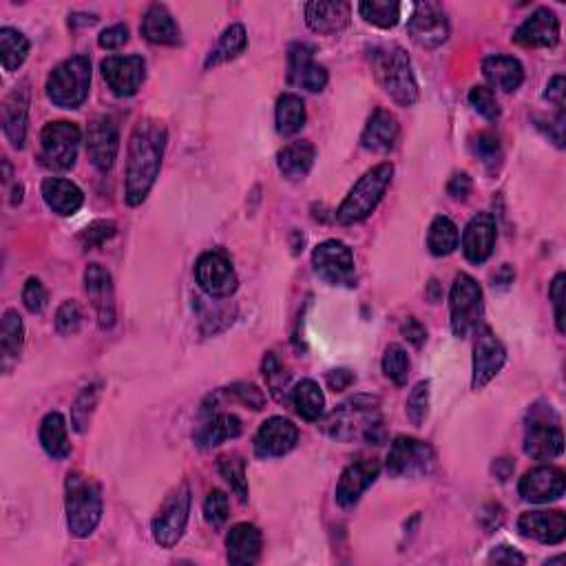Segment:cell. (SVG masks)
Masks as SVG:
<instances>
[{
    "instance_id": "obj_59",
    "label": "cell",
    "mask_w": 566,
    "mask_h": 566,
    "mask_svg": "<svg viewBox=\"0 0 566 566\" xmlns=\"http://www.w3.org/2000/svg\"><path fill=\"white\" fill-rule=\"evenodd\" d=\"M471 188H474V182H471V177L467 173H456L452 180L447 184V193L452 195L454 199H467L471 195Z\"/></svg>"
},
{
    "instance_id": "obj_13",
    "label": "cell",
    "mask_w": 566,
    "mask_h": 566,
    "mask_svg": "<svg viewBox=\"0 0 566 566\" xmlns=\"http://www.w3.org/2000/svg\"><path fill=\"white\" fill-rule=\"evenodd\" d=\"M312 266L330 286H352L354 283V255L339 239H328L314 248Z\"/></svg>"
},
{
    "instance_id": "obj_31",
    "label": "cell",
    "mask_w": 566,
    "mask_h": 566,
    "mask_svg": "<svg viewBox=\"0 0 566 566\" xmlns=\"http://www.w3.org/2000/svg\"><path fill=\"white\" fill-rule=\"evenodd\" d=\"M398 140V122L390 111L376 109L361 133V146L374 153H387Z\"/></svg>"
},
{
    "instance_id": "obj_49",
    "label": "cell",
    "mask_w": 566,
    "mask_h": 566,
    "mask_svg": "<svg viewBox=\"0 0 566 566\" xmlns=\"http://www.w3.org/2000/svg\"><path fill=\"white\" fill-rule=\"evenodd\" d=\"M469 104L474 107V111L489 122L500 120V104L496 100V93L489 87H474L469 91Z\"/></svg>"
},
{
    "instance_id": "obj_37",
    "label": "cell",
    "mask_w": 566,
    "mask_h": 566,
    "mask_svg": "<svg viewBox=\"0 0 566 566\" xmlns=\"http://www.w3.org/2000/svg\"><path fill=\"white\" fill-rule=\"evenodd\" d=\"M275 120H277V131L283 138L297 135L303 127H306V104L295 93H283L277 100L275 109Z\"/></svg>"
},
{
    "instance_id": "obj_5",
    "label": "cell",
    "mask_w": 566,
    "mask_h": 566,
    "mask_svg": "<svg viewBox=\"0 0 566 566\" xmlns=\"http://www.w3.org/2000/svg\"><path fill=\"white\" fill-rule=\"evenodd\" d=\"M392 177H394V166L390 162H383L365 173L361 180L352 186V191L339 206L337 211L339 224L352 226L365 222V219L376 211V206L381 204L385 191L392 184Z\"/></svg>"
},
{
    "instance_id": "obj_62",
    "label": "cell",
    "mask_w": 566,
    "mask_h": 566,
    "mask_svg": "<svg viewBox=\"0 0 566 566\" xmlns=\"http://www.w3.org/2000/svg\"><path fill=\"white\" fill-rule=\"evenodd\" d=\"M478 520H480L482 527H485V531L491 533V531L500 527L502 520H505V511H502L500 505H487L485 509L480 511Z\"/></svg>"
},
{
    "instance_id": "obj_27",
    "label": "cell",
    "mask_w": 566,
    "mask_h": 566,
    "mask_svg": "<svg viewBox=\"0 0 566 566\" xmlns=\"http://www.w3.org/2000/svg\"><path fill=\"white\" fill-rule=\"evenodd\" d=\"M352 5L343 0H330V3H308L306 5V23L321 36H334L350 25Z\"/></svg>"
},
{
    "instance_id": "obj_22",
    "label": "cell",
    "mask_w": 566,
    "mask_h": 566,
    "mask_svg": "<svg viewBox=\"0 0 566 566\" xmlns=\"http://www.w3.org/2000/svg\"><path fill=\"white\" fill-rule=\"evenodd\" d=\"M299 440V429L288 418L272 416L261 423L255 436V454L259 458H279L292 452Z\"/></svg>"
},
{
    "instance_id": "obj_54",
    "label": "cell",
    "mask_w": 566,
    "mask_h": 566,
    "mask_svg": "<svg viewBox=\"0 0 566 566\" xmlns=\"http://www.w3.org/2000/svg\"><path fill=\"white\" fill-rule=\"evenodd\" d=\"M47 301H49V295H47V290L43 286V281L36 279V277H29L27 283H25V288H23L25 308L31 314H40L47 308Z\"/></svg>"
},
{
    "instance_id": "obj_42",
    "label": "cell",
    "mask_w": 566,
    "mask_h": 566,
    "mask_svg": "<svg viewBox=\"0 0 566 566\" xmlns=\"http://www.w3.org/2000/svg\"><path fill=\"white\" fill-rule=\"evenodd\" d=\"M401 3L394 0H363L359 3V14L365 20L379 29H392L401 20Z\"/></svg>"
},
{
    "instance_id": "obj_47",
    "label": "cell",
    "mask_w": 566,
    "mask_h": 566,
    "mask_svg": "<svg viewBox=\"0 0 566 566\" xmlns=\"http://www.w3.org/2000/svg\"><path fill=\"white\" fill-rule=\"evenodd\" d=\"M405 414L414 427H423L429 416V381H421L407 396Z\"/></svg>"
},
{
    "instance_id": "obj_18",
    "label": "cell",
    "mask_w": 566,
    "mask_h": 566,
    "mask_svg": "<svg viewBox=\"0 0 566 566\" xmlns=\"http://www.w3.org/2000/svg\"><path fill=\"white\" fill-rule=\"evenodd\" d=\"M85 292L96 310L98 326L102 330L113 328L115 323V290L111 272L102 264H89L85 270Z\"/></svg>"
},
{
    "instance_id": "obj_30",
    "label": "cell",
    "mask_w": 566,
    "mask_h": 566,
    "mask_svg": "<svg viewBox=\"0 0 566 566\" xmlns=\"http://www.w3.org/2000/svg\"><path fill=\"white\" fill-rule=\"evenodd\" d=\"M482 76L494 89H500L505 93L518 91L524 82V67L518 58L496 54L482 60Z\"/></svg>"
},
{
    "instance_id": "obj_9",
    "label": "cell",
    "mask_w": 566,
    "mask_h": 566,
    "mask_svg": "<svg viewBox=\"0 0 566 566\" xmlns=\"http://www.w3.org/2000/svg\"><path fill=\"white\" fill-rule=\"evenodd\" d=\"M191 487L188 482H180L169 498L164 500V505L157 511L153 518V538L164 549H173L177 542L182 540L188 516H191Z\"/></svg>"
},
{
    "instance_id": "obj_2",
    "label": "cell",
    "mask_w": 566,
    "mask_h": 566,
    "mask_svg": "<svg viewBox=\"0 0 566 566\" xmlns=\"http://www.w3.org/2000/svg\"><path fill=\"white\" fill-rule=\"evenodd\" d=\"M323 429L330 438L341 440V443L365 440L370 445H383L385 427L381 418V401L370 394H356L326 418Z\"/></svg>"
},
{
    "instance_id": "obj_32",
    "label": "cell",
    "mask_w": 566,
    "mask_h": 566,
    "mask_svg": "<svg viewBox=\"0 0 566 566\" xmlns=\"http://www.w3.org/2000/svg\"><path fill=\"white\" fill-rule=\"evenodd\" d=\"M314 160H317V149H314V144L308 140H297L286 144L279 151L277 166L279 173L286 177V180L299 182L312 171Z\"/></svg>"
},
{
    "instance_id": "obj_23",
    "label": "cell",
    "mask_w": 566,
    "mask_h": 566,
    "mask_svg": "<svg viewBox=\"0 0 566 566\" xmlns=\"http://www.w3.org/2000/svg\"><path fill=\"white\" fill-rule=\"evenodd\" d=\"M381 474L379 460H361L343 469L337 482V502L343 509H352Z\"/></svg>"
},
{
    "instance_id": "obj_8",
    "label": "cell",
    "mask_w": 566,
    "mask_h": 566,
    "mask_svg": "<svg viewBox=\"0 0 566 566\" xmlns=\"http://www.w3.org/2000/svg\"><path fill=\"white\" fill-rule=\"evenodd\" d=\"M482 310H485V303H482V288L478 281L460 272L454 279L452 292H449V323H452L454 337L465 339L471 330L478 328Z\"/></svg>"
},
{
    "instance_id": "obj_61",
    "label": "cell",
    "mask_w": 566,
    "mask_h": 566,
    "mask_svg": "<svg viewBox=\"0 0 566 566\" xmlns=\"http://www.w3.org/2000/svg\"><path fill=\"white\" fill-rule=\"evenodd\" d=\"M489 562H496V564H524L527 558H524L522 553H518L513 547H507V544H500L489 555Z\"/></svg>"
},
{
    "instance_id": "obj_35",
    "label": "cell",
    "mask_w": 566,
    "mask_h": 566,
    "mask_svg": "<svg viewBox=\"0 0 566 566\" xmlns=\"http://www.w3.org/2000/svg\"><path fill=\"white\" fill-rule=\"evenodd\" d=\"M290 398L297 414L308 423H317L323 412H326V396H323L319 383L312 379H303L292 387Z\"/></svg>"
},
{
    "instance_id": "obj_45",
    "label": "cell",
    "mask_w": 566,
    "mask_h": 566,
    "mask_svg": "<svg viewBox=\"0 0 566 566\" xmlns=\"http://www.w3.org/2000/svg\"><path fill=\"white\" fill-rule=\"evenodd\" d=\"M261 374H264L268 392L275 396V401L283 403L290 390V372L286 370V365L279 361V356L275 352H268L264 356V363H261Z\"/></svg>"
},
{
    "instance_id": "obj_46",
    "label": "cell",
    "mask_w": 566,
    "mask_h": 566,
    "mask_svg": "<svg viewBox=\"0 0 566 566\" xmlns=\"http://www.w3.org/2000/svg\"><path fill=\"white\" fill-rule=\"evenodd\" d=\"M383 372L387 379L398 387H403L407 383V376H410V359H407L403 345L398 343L387 345L383 354Z\"/></svg>"
},
{
    "instance_id": "obj_63",
    "label": "cell",
    "mask_w": 566,
    "mask_h": 566,
    "mask_svg": "<svg viewBox=\"0 0 566 566\" xmlns=\"http://www.w3.org/2000/svg\"><path fill=\"white\" fill-rule=\"evenodd\" d=\"M513 469H516V463H513V460H509V458H498L496 463L491 465V471H494V476L498 480H502V482L511 478Z\"/></svg>"
},
{
    "instance_id": "obj_36",
    "label": "cell",
    "mask_w": 566,
    "mask_h": 566,
    "mask_svg": "<svg viewBox=\"0 0 566 566\" xmlns=\"http://www.w3.org/2000/svg\"><path fill=\"white\" fill-rule=\"evenodd\" d=\"M40 445L54 460H65L71 454L65 416L51 412L43 418V423H40Z\"/></svg>"
},
{
    "instance_id": "obj_52",
    "label": "cell",
    "mask_w": 566,
    "mask_h": 566,
    "mask_svg": "<svg viewBox=\"0 0 566 566\" xmlns=\"http://www.w3.org/2000/svg\"><path fill=\"white\" fill-rule=\"evenodd\" d=\"M82 326V312L78 308L76 301H62V306L56 312V330L62 337H73V334L80 332Z\"/></svg>"
},
{
    "instance_id": "obj_4",
    "label": "cell",
    "mask_w": 566,
    "mask_h": 566,
    "mask_svg": "<svg viewBox=\"0 0 566 566\" xmlns=\"http://www.w3.org/2000/svg\"><path fill=\"white\" fill-rule=\"evenodd\" d=\"M372 69L379 87L398 107H412L418 100V85L410 56L403 47H381L372 54Z\"/></svg>"
},
{
    "instance_id": "obj_50",
    "label": "cell",
    "mask_w": 566,
    "mask_h": 566,
    "mask_svg": "<svg viewBox=\"0 0 566 566\" xmlns=\"http://www.w3.org/2000/svg\"><path fill=\"white\" fill-rule=\"evenodd\" d=\"M228 496L224 491L213 489L204 500V520L208 527L222 529L228 520Z\"/></svg>"
},
{
    "instance_id": "obj_38",
    "label": "cell",
    "mask_w": 566,
    "mask_h": 566,
    "mask_svg": "<svg viewBox=\"0 0 566 566\" xmlns=\"http://www.w3.org/2000/svg\"><path fill=\"white\" fill-rule=\"evenodd\" d=\"M25 341V323L18 310H7L3 317V328H0V352H3V368L9 370V365L18 361L20 350Z\"/></svg>"
},
{
    "instance_id": "obj_40",
    "label": "cell",
    "mask_w": 566,
    "mask_h": 566,
    "mask_svg": "<svg viewBox=\"0 0 566 566\" xmlns=\"http://www.w3.org/2000/svg\"><path fill=\"white\" fill-rule=\"evenodd\" d=\"M31 43L23 31L3 27L0 29V62L5 71H16L29 56Z\"/></svg>"
},
{
    "instance_id": "obj_55",
    "label": "cell",
    "mask_w": 566,
    "mask_h": 566,
    "mask_svg": "<svg viewBox=\"0 0 566 566\" xmlns=\"http://www.w3.org/2000/svg\"><path fill=\"white\" fill-rule=\"evenodd\" d=\"M564 272L560 275H555L553 283H551V290H549V297L553 301V308H555V326H558V332L564 334L566 326H564Z\"/></svg>"
},
{
    "instance_id": "obj_11",
    "label": "cell",
    "mask_w": 566,
    "mask_h": 566,
    "mask_svg": "<svg viewBox=\"0 0 566 566\" xmlns=\"http://www.w3.org/2000/svg\"><path fill=\"white\" fill-rule=\"evenodd\" d=\"M195 279L204 295L211 299H228L237 290V272L222 250H208L195 264Z\"/></svg>"
},
{
    "instance_id": "obj_3",
    "label": "cell",
    "mask_w": 566,
    "mask_h": 566,
    "mask_svg": "<svg viewBox=\"0 0 566 566\" xmlns=\"http://www.w3.org/2000/svg\"><path fill=\"white\" fill-rule=\"evenodd\" d=\"M67 524L73 538H89L102 520V489L91 476L69 471L65 480Z\"/></svg>"
},
{
    "instance_id": "obj_15",
    "label": "cell",
    "mask_w": 566,
    "mask_h": 566,
    "mask_svg": "<svg viewBox=\"0 0 566 566\" xmlns=\"http://www.w3.org/2000/svg\"><path fill=\"white\" fill-rule=\"evenodd\" d=\"M507 363V350L500 343L491 328L482 326L476 332V345H474V376H471V387L474 390H482L491 381L496 379L500 370Z\"/></svg>"
},
{
    "instance_id": "obj_58",
    "label": "cell",
    "mask_w": 566,
    "mask_h": 566,
    "mask_svg": "<svg viewBox=\"0 0 566 566\" xmlns=\"http://www.w3.org/2000/svg\"><path fill=\"white\" fill-rule=\"evenodd\" d=\"M564 93H566V82L564 76H553L544 91V100H549L555 109L564 111Z\"/></svg>"
},
{
    "instance_id": "obj_20",
    "label": "cell",
    "mask_w": 566,
    "mask_h": 566,
    "mask_svg": "<svg viewBox=\"0 0 566 566\" xmlns=\"http://www.w3.org/2000/svg\"><path fill=\"white\" fill-rule=\"evenodd\" d=\"M518 491L522 500L531 502V505H547L564 496V471L551 465H542L527 471L520 478Z\"/></svg>"
},
{
    "instance_id": "obj_25",
    "label": "cell",
    "mask_w": 566,
    "mask_h": 566,
    "mask_svg": "<svg viewBox=\"0 0 566 566\" xmlns=\"http://www.w3.org/2000/svg\"><path fill=\"white\" fill-rule=\"evenodd\" d=\"M518 531L540 544H560L566 538V516L562 511H527L518 518Z\"/></svg>"
},
{
    "instance_id": "obj_6",
    "label": "cell",
    "mask_w": 566,
    "mask_h": 566,
    "mask_svg": "<svg viewBox=\"0 0 566 566\" xmlns=\"http://www.w3.org/2000/svg\"><path fill=\"white\" fill-rule=\"evenodd\" d=\"M47 98L60 109H80L89 98L91 60L87 56H71L49 73Z\"/></svg>"
},
{
    "instance_id": "obj_64",
    "label": "cell",
    "mask_w": 566,
    "mask_h": 566,
    "mask_svg": "<svg viewBox=\"0 0 566 566\" xmlns=\"http://www.w3.org/2000/svg\"><path fill=\"white\" fill-rule=\"evenodd\" d=\"M513 277H516V272L511 270V266H502L494 275V283H500V286H509V283H513Z\"/></svg>"
},
{
    "instance_id": "obj_14",
    "label": "cell",
    "mask_w": 566,
    "mask_h": 566,
    "mask_svg": "<svg viewBox=\"0 0 566 566\" xmlns=\"http://www.w3.org/2000/svg\"><path fill=\"white\" fill-rule=\"evenodd\" d=\"M549 416H553L551 410H542L540 414L538 407H533L531 425L524 436V454L533 460H553L564 452L562 429L558 421L549 423Z\"/></svg>"
},
{
    "instance_id": "obj_34",
    "label": "cell",
    "mask_w": 566,
    "mask_h": 566,
    "mask_svg": "<svg viewBox=\"0 0 566 566\" xmlns=\"http://www.w3.org/2000/svg\"><path fill=\"white\" fill-rule=\"evenodd\" d=\"M241 421L235 414L228 412H211L204 421V425H199L195 434V443L202 449H213L217 445L226 443V440H233L241 436Z\"/></svg>"
},
{
    "instance_id": "obj_29",
    "label": "cell",
    "mask_w": 566,
    "mask_h": 566,
    "mask_svg": "<svg viewBox=\"0 0 566 566\" xmlns=\"http://www.w3.org/2000/svg\"><path fill=\"white\" fill-rule=\"evenodd\" d=\"M140 31L144 40H149L151 45H166L175 47L182 43V31L180 25L175 23L173 14L164 5H151L146 9V14L142 18Z\"/></svg>"
},
{
    "instance_id": "obj_12",
    "label": "cell",
    "mask_w": 566,
    "mask_h": 566,
    "mask_svg": "<svg viewBox=\"0 0 566 566\" xmlns=\"http://www.w3.org/2000/svg\"><path fill=\"white\" fill-rule=\"evenodd\" d=\"M407 34L423 49H438L445 45L449 38V20L443 5L432 3V0L416 3L410 20H407Z\"/></svg>"
},
{
    "instance_id": "obj_10",
    "label": "cell",
    "mask_w": 566,
    "mask_h": 566,
    "mask_svg": "<svg viewBox=\"0 0 566 566\" xmlns=\"http://www.w3.org/2000/svg\"><path fill=\"white\" fill-rule=\"evenodd\" d=\"M387 471L392 478H421L432 474L436 454L432 445L412 436H398L387 452Z\"/></svg>"
},
{
    "instance_id": "obj_44",
    "label": "cell",
    "mask_w": 566,
    "mask_h": 566,
    "mask_svg": "<svg viewBox=\"0 0 566 566\" xmlns=\"http://www.w3.org/2000/svg\"><path fill=\"white\" fill-rule=\"evenodd\" d=\"M217 469L222 478L228 482V487L233 489V494L246 502L248 500V478H246V463L239 454L230 452L217 458Z\"/></svg>"
},
{
    "instance_id": "obj_33",
    "label": "cell",
    "mask_w": 566,
    "mask_h": 566,
    "mask_svg": "<svg viewBox=\"0 0 566 566\" xmlns=\"http://www.w3.org/2000/svg\"><path fill=\"white\" fill-rule=\"evenodd\" d=\"M43 199L56 215L69 217L76 215L85 204V193L73 182L62 180V177H47L43 182Z\"/></svg>"
},
{
    "instance_id": "obj_17",
    "label": "cell",
    "mask_w": 566,
    "mask_h": 566,
    "mask_svg": "<svg viewBox=\"0 0 566 566\" xmlns=\"http://www.w3.org/2000/svg\"><path fill=\"white\" fill-rule=\"evenodd\" d=\"M102 76L118 98H131L146 80V62L142 56H109L102 60Z\"/></svg>"
},
{
    "instance_id": "obj_28",
    "label": "cell",
    "mask_w": 566,
    "mask_h": 566,
    "mask_svg": "<svg viewBox=\"0 0 566 566\" xmlns=\"http://www.w3.org/2000/svg\"><path fill=\"white\" fill-rule=\"evenodd\" d=\"M261 555V531L255 524L239 522L226 536V558L235 566H250Z\"/></svg>"
},
{
    "instance_id": "obj_19",
    "label": "cell",
    "mask_w": 566,
    "mask_h": 566,
    "mask_svg": "<svg viewBox=\"0 0 566 566\" xmlns=\"http://www.w3.org/2000/svg\"><path fill=\"white\" fill-rule=\"evenodd\" d=\"M288 82L292 87H301L312 93H319L328 85V71L314 60V47L297 43L290 47L288 54Z\"/></svg>"
},
{
    "instance_id": "obj_7",
    "label": "cell",
    "mask_w": 566,
    "mask_h": 566,
    "mask_svg": "<svg viewBox=\"0 0 566 566\" xmlns=\"http://www.w3.org/2000/svg\"><path fill=\"white\" fill-rule=\"evenodd\" d=\"M82 133L73 122H49L40 133V164L49 171H69L78 160Z\"/></svg>"
},
{
    "instance_id": "obj_41",
    "label": "cell",
    "mask_w": 566,
    "mask_h": 566,
    "mask_svg": "<svg viewBox=\"0 0 566 566\" xmlns=\"http://www.w3.org/2000/svg\"><path fill=\"white\" fill-rule=\"evenodd\" d=\"M458 226L445 215H438L427 233V248L434 257H447L458 248Z\"/></svg>"
},
{
    "instance_id": "obj_39",
    "label": "cell",
    "mask_w": 566,
    "mask_h": 566,
    "mask_svg": "<svg viewBox=\"0 0 566 566\" xmlns=\"http://www.w3.org/2000/svg\"><path fill=\"white\" fill-rule=\"evenodd\" d=\"M246 47H248L246 27L239 25V23L230 25V27L224 31V34H222V38H219L217 47L211 51V56H208L206 69H211V67L222 65V62L239 58V56L246 51Z\"/></svg>"
},
{
    "instance_id": "obj_21",
    "label": "cell",
    "mask_w": 566,
    "mask_h": 566,
    "mask_svg": "<svg viewBox=\"0 0 566 566\" xmlns=\"http://www.w3.org/2000/svg\"><path fill=\"white\" fill-rule=\"evenodd\" d=\"M513 43L520 47L553 49L560 43V20L549 7H538L513 34Z\"/></svg>"
},
{
    "instance_id": "obj_53",
    "label": "cell",
    "mask_w": 566,
    "mask_h": 566,
    "mask_svg": "<svg viewBox=\"0 0 566 566\" xmlns=\"http://www.w3.org/2000/svg\"><path fill=\"white\" fill-rule=\"evenodd\" d=\"M226 394L233 396L235 401L250 407V410H255V412L264 410V407H266V394L261 392L259 387L253 385V383H235V385H230V387H226Z\"/></svg>"
},
{
    "instance_id": "obj_48",
    "label": "cell",
    "mask_w": 566,
    "mask_h": 566,
    "mask_svg": "<svg viewBox=\"0 0 566 566\" xmlns=\"http://www.w3.org/2000/svg\"><path fill=\"white\" fill-rule=\"evenodd\" d=\"M471 151L478 157V160L487 166V169H496L502 162V146L498 135L494 133H478V138L471 142Z\"/></svg>"
},
{
    "instance_id": "obj_24",
    "label": "cell",
    "mask_w": 566,
    "mask_h": 566,
    "mask_svg": "<svg viewBox=\"0 0 566 566\" xmlns=\"http://www.w3.org/2000/svg\"><path fill=\"white\" fill-rule=\"evenodd\" d=\"M498 237L496 219L489 213H478L469 219L463 233V253L471 264H485L494 253Z\"/></svg>"
},
{
    "instance_id": "obj_26",
    "label": "cell",
    "mask_w": 566,
    "mask_h": 566,
    "mask_svg": "<svg viewBox=\"0 0 566 566\" xmlns=\"http://www.w3.org/2000/svg\"><path fill=\"white\" fill-rule=\"evenodd\" d=\"M3 118V131L14 149H25L27 142V124H29V89L27 85L16 87L3 102L0 109Z\"/></svg>"
},
{
    "instance_id": "obj_51",
    "label": "cell",
    "mask_w": 566,
    "mask_h": 566,
    "mask_svg": "<svg viewBox=\"0 0 566 566\" xmlns=\"http://www.w3.org/2000/svg\"><path fill=\"white\" fill-rule=\"evenodd\" d=\"M115 230H118V226H115L111 219H96V222L89 224L85 230H82L80 244L85 246V250L100 248L115 235Z\"/></svg>"
},
{
    "instance_id": "obj_57",
    "label": "cell",
    "mask_w": 566,
    "mask_h": 566,
    "mask_svg": "<svg viewBox=\"0 0 566 566\" xmlns=\"http://www.w3.org/2000/svg\"><path fill=\"white\" fill-rule=\"evenodd\" d=\"M401 332H403V337L414 345V348H423V343L427 341V330H425V326H423V323L418 321V319H414V317H410V319H407V321L403 323Z\"/></svg>"
},
{
    "instance_id": "obj_43",
    "label": "cell",
    "mask_w": 566,
    "mask_h": 566,
    "mask_svg": "<svg viewBox=\"0 0 566 566\" xmlns=\"http://www.w3.org/2000/svg\"><path fill=\"white\" fill-rule=\"evenodd\" d=\"M100 394H102V383L96 381V383L87 385L85 390H82L76 396V401H73V405H71V425L78 434H85L89 429L91 416H93V412H96L98 401H100Z\"/></svg>"
},
{
    "instance_id": "obj_60",
    "label": "cell",
    "mask_w": 566,
    "mask_h": 566,
    "mask_svg": "<svg viewBox=\"0 0 566 566\" xmlns=\"http://www.w3.org/2000/svg\"><path fill=\"white\" fill-rule=\"evenodd\" d=\"M356 381V376L352 370H345V368H339V370H330L326 374V383L332 392H343V390H348L350 385H354Z\"/></svg>"
},
{
    "instance_id": "obj_16",
    "label": "cell",
    "mask_w": 566,
    "mask_h": 566,
    "mask_svg": "<svg viewBox=\"0 0 566 566\" xmlns=\"http://www.w3.org/2000/svg\"><path fill=\"white\" fill-rule=\"evenodd\" d=\"M120 151V133L118 124L109 115H96L89 122L87 129V155L91 164L100 173L111 171V166L118 160Z\"/></svg>"
},
{
    "instance_id": "obj_1",
    "label": "cell",
    "mask_w": 566,
    "mask_h": 566,
    "mask_svg": "<svg viewBox=\"0 0 566 566\" xmlns=\"http://www.w3.org/2000/svg\"><path fill=\"white\" fill-rule=\"evenodd\" d=\"M164 149L166 127L162 122L146 118L135 124L129 140L127 184H124V199L129 206H140L149 197L162 169Z\"/></svg>"
},
{
    "instance_id": "obj_56",
    "label": "cell",
    "mask_w": 566,
    "mask_h": 566,
    "mask_svg": "<svg viewBox=\"0 0 566 566\" xmlns=\"http://www.w3.org/2000/svg\"><path fill=\"white\" fill-rule=\"evenodd\" d=\"M129 43V27L127 25H111L98 36V45L107 51H115Z\"/></svg>"
}]
</instances>
